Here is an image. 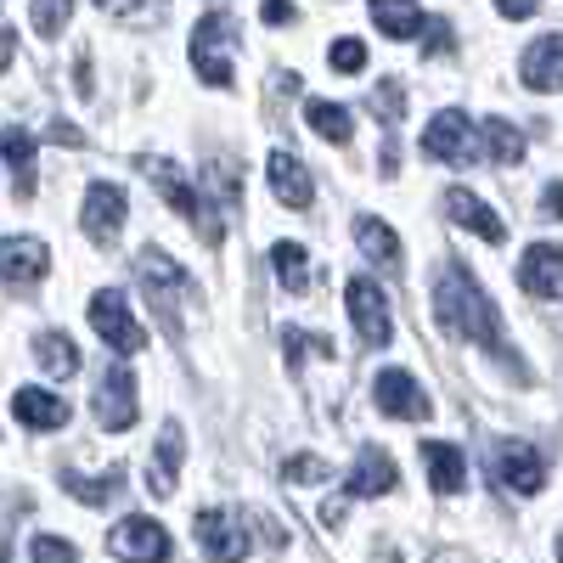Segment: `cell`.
<instances>
[{"instance_id":"6da1fadb","label":"cell","mask_w":563,"mask_h":563,"mask_svg":"<svg viewBox=\"0 0 563 563\" xmlns=\"http://www.w3.org/2000/svg\"><path fill=\"white\" fill-rule=\"evenodd\" d=\"M434 321L445 327L451 339L501 350V316H496V305L479 294V282L467 276L462 265H445L434 276Z\"/></svg>"},{"instance_id":"7a4b0ae2","label":"cell","mask_w":563,"mask_h":563,"mask_svg":"<svg viewBox=\"0 0 563 563\" xmlns=\"http://www.w3.org/2000/svg\"><path fill=\"white\" fill-rule=\"evenodd\" d=\"M135 169H141V175H147V180L158 186V198H164L169 209H180L186 220L198 225V238H203V243H220V214H214V203H203V198H198V186L186 180V175H180L169 158L141 153V158H135Z\"/></svg>"},{"instance_id":"3957f363","label":"cell","mask_w":563,"mask_h":563,"mask_svg":"<svg viewBox=\"0 0 563 563\" xmlns=\"http://www.w3.org/2000/svg\"><path fill=\"white\" fill-rule=\"evenodd\" d=\"M422 153H429L434 164H451V169H467L479 158V130L474 119H467L462 108H445L429 119V130H422Z\"/></svg>"},{"instance_id":"277c9868","label":"cell","mask_w":563,"mask_h":563,"mask_svg":"<svg viewBox=\"0 0 563 563\" xmlns=\"http://www.w3.org/2000/svg\"><path fill=\"white\" fill-rule=\"evenodd\" d=\"M231 40H238V23H231L225 12H209L192 29V68L214 90H231Z\"/></svg>"},{"instance_id":"5b68a950","label":"cell","mask_w":563,"mask_h":563,"mask_svg":"<svg viewBox=\"0 0 563 563\" xmlns=\"http://www.w3.org/2000/svg\"><path fill=\"white\" fill-rule=\"evenodd\" d=\"M135 271H141V288H147V299H153V316L169 327V333H180V316H175V299L192 288L186 282V271L164 254V249H141V260H135Z\"/></svg>"},{"instance_id":"8992f818","label":"cell","mask_w":563,"mask_h":563,"mask_svg":"<svg viewBox=\"0 0 563 563\" xmlns=\"http://www.w3.org/2000/svg\"><path fill=\"white\" fill-rule=\"evenodd\" d=\"M344 310H350L355 333H361L366 344H389V333H395L389 294H384L372 276H350V282H344Z\"/></svg>"},{"instance_id":"52a82bcc","label":"cell","mask_w":563,"mask_h":563,"mask_svg":"<svg viewBox=\"0 0 563 563\" xmlns=\"http://www.w3.org/2000/svg\"><path fill=\"white\" fill-rule=\"evenodd\" d=\"M90 327H97V339L113 355H135L141 344H147V333L135 327V316H130V305H124L119 288H102L97 299H90Z\"/></svg>"},{"instance_id":"ba28073f","label":"cell","mask_w":563,"mask_h":563,"mask_svg":"<svg viewBox=\"0 0 563 563\" xmlns=\"http://www.w3.org/2000/svg\"><path fill=\"white\" fill-rule=\"evenodd\" d=\"M198 547L209 563H243L249 558V525L231 507H203L198 512Z\"/></svg>"},{"instance_id":"9c48e42d","label":"cell","mask_w":563,"mask_h":563,"mask_svg":"<svg viewBox=\"0 0 563 563\" xmlns=\"http://www.w3.org/2000/svg\"><path fill=\"white\" fill-rule=\"evenodd\" d=\"M496 479H501L512 496H536V490L547 485V462H541V451L525 445V440H501V445H496Z\"/></svg>"},{"instance_id":"30bf717a","label":"cell","mask_w":563,"mask_h":563,"mask_svg":"<svg viewBox=\"0 0 563 563\" xmlns=\"http://www.w3.org/2000/svg\"><path fill=\"white\" fill-rule=\"evenodd\" d=\"M372 400H378L384 417H400V422H422V417L434 411L429 395L417 389V378H411V372H400V366L378 372V384H372Z\"/></svg>"},{"instance_id":"8fae6325","label":"cell","mask_w":563,"mask_h":563,"mask_svg":"<svg viewBox=\"0 0 563 563\" xmlns=\"http://www.w3.org/2000/svg\"><path fill=\"white\" fill-rule=\"evenodd\" d=\"M108 547H113L124 563H169V552H175L169 530L153 525V519H124V525L108 536Z\"/></svg>"},{"instance_id":"7c38bea8","label":"cell","mask_w":563,"mask_h":563,"mask_svg":"<svg viewBox=\"0 0 563 563\" xmlns=\"http://www.w3.org/2000/svg\"><path fill=\"white\" fill-rule=\"evenodd\" d=\"M97 422L108 434H119V429L135 422V372H124V366L102 372V384H97Z\"/></svg>"},{"instance_id":"4fadbf2b","label":"cell","mask_w":563,"mask_h":563,"mask_svg":"<svg viewBox=\"0 0 563 563\" xmlns=\"http://www.w3.org/2000/svg\"><path fill=\"white\" fill-rule=\"evenodd\" d=\"M52 271V249L40 238H0V282H40Z\"/></svg>"},{"instance_id":"5bb4252c","label":"cell","mask_w":563,"mask_h":563,"mask_svg":"<svg viewBox=\"0 0 563 563\" xmlns=\"http://www.w3.org/2000/svg\"><path fill=\"white\" fill-rule=\"evenodd\" d=\"M79 225H85V238H113V231L124 225V192L119 186H108V180H97L85 192V209H79Z\"/></svg>"},{"instance_id":"9a60e30c","label":"cell","mask_w":563,"mask_h":563,"mask_svg":"<svg viewBox=\"0 0 563 563\" xmlns=\"http://www.w3.org/2000/svg\"><path fill=\"white\" fill-rule=\"evenodd\" d=\"M519 282L536 299H558V288H563V254H558V243H530L525 260H519Z\"/></svg>"},{"instance_id":"2e32d148","label":"cell","mask_w":563,"mask_h":563,"mask_svg":"<svg viewBox=\"0 0 563 563\" xmlns=\"http://www.w3.org/2000/svg\"><path fill=\"white\" fill-rule=\"evenodd\" d=\"M395 479H400L395 456H389V451H378V445H366V451H361V462H355V474L344 479V496H389V490H395Z\"/></svg>"},{"instance_id":"e0dca14e","label":"cell","mask_w":563,"mask_h":563,"mask_svg":"<svg viewBox=\"0 0 563 563\" xmlns=\"http://www.w3.org/2000/svg\"><path fill=\"white\" fill-rule=\"evenodd\" d=\"M445 214H451L456 225H467L474 238H485V243H501V238H507V225L496 220V209L479 203L474 192H467V186H451V192H445Z\"/></svg>"},{"instance_id":"ac0fdd59","label":"cell","mask_w":563,"mask_h":563,"mask_svg":"<svg viewBox=\"0 0 563 563\" xmlns=\"http://www.w3.org/2000/svg\"><path fill=\"white\" fill-rule=\"evenodd\" d=\"M265 169H271V192H276V203H288V209H310V169H305L288 147H276Z\"/></svg>"},{"instance_id":"d6986e66","label":"cell","mask_w":563,"mask_h":563,"mask_svg":"<svg viewBox=\"0 0 563 563\" xmlns=\"http://www.w3.org/2000/svg\"><path fill=\"white\" fill-rule=\"evenodd\" d=\"M180 445H186L180 422H164V434L153 445V474H147V490L153 496H175V485H180Z\"/></svg>"},{"instance_id":"ffe728a7","label":"cell","mask_w":563,"mask_h":563,"mask_svg":"<svg viewBox=\"0 0 563 563\" xmlns=\"http://www.w3.org/2000/svg\"><path fill=\"white\" fill-rule=\"evenodd\" d=\"M422 467H429V485H434L440 496H456V490L467 485V462H462V451L445 445V440H422Z\"/></svg>"},{"instance_id":"44dd1931","label":"cell","mask_w":563,"mask_h":563,"mask_svg":"<svg viewBox=\"0 0 563 563\" xmlns=\"http://www.w3.org/2000/svg\"><path fill=\"white\" fill-rule=\"evenodd\" d=\"M12 411H18L23 429H34V434H52V429H63V422H68V406L57 395H45V389H18L12 395Z\"/></svg>"},{"instance_id":"7402d4cb","label":"cell","mask_w":563,"mask_h":563,"mask_svg":"<svg viewBox=\"0 0 563 563\" xmlns=\"http://www.w3.org/2000/svg\"><path fill=\"white\" fill-rule=\"evenodd\" d=\"M355 243H361V254H366L372 265L400 271V238H395V225H389V220L361 214V220H355Z\"/></svg>"},{"instance_id":"603a6c76","label":"cell","mask_w":563,"mask_h":563,"mask_svg":"<svg viewBox=\"0 0 563 563\" xmlns=\"http://www.w3.org/2000/svg\"><path fill=\"white\" fill-rule=\"evenodd\" d=\"M63 490H68L74 501H85V507H108V501L124 490V467L113 462L108 474H74V467H68V474H63Z\"/></svg>"},{"instance_id":"cb8c5ba5","label":"cell","mask_w":563,"mask_h":563,"mask_svg":"<svg viewBox=\"0 0 563 563\" xmlns=\"http://www.w3.org/2000/svg\"><path fill=\"white\" fill-rule=\"evenodd\" d=\"M34 147H40V141L23 130V124H7V130H0V153H7V164H12V180H18V192L29 198L34 192Z\"/></svg>"},{"instance_id":"d4e9b609","label":"cell","mask_w":563,"mask_h":563,"mask_svg":"<svg viewBox=\"0 0 563 563\" xmlns=\"http://www.w3.org/2000/svg\"><path fill=\"white\" fill-rule=\"evenodd\" d=\"M558 52H563L558 34H541L530 52H525V85L541 90V97H552V90H558Z\"/></svg>"},{"instance_id":"484cf974","label":"cell","mask_w":563,"mask_h":563,"mask_svg":"<svg viewBox=\"0 0 563 563\" xmlns=\"http://www.w3.org/2000/svg\"><path fill=\"white\" fill-rule=\"evenodd\" d=\"M372 23L389 40H417L422 34V7L417 0H372Z\"/></svg>"},{"instance_id":"4316f807","label":"cell","mask_w":563,"mask_h":563,"mask_svg":"<svg viewBox=\"0 0 563 563\" xmlns=\"http://www.w3.org/2000/svg\"><path fill=\"white\" fill-rule=\"evenodd\" d=\"M34 361L52 372V378H74V372H79V344L68 333H40L34 339Z\"/></svg>"},{"instance_id":"83f0119b","label":"cell","mask_w":563,"mask_h":563,"mask_svg":"<svg viewBox=\"0 0 563 563\" xmlns=\"http://www.w3.org/2000/svg\"><path fill=\"white\" fill-rule=\"evenodd\" d=\"M305 119L316 135H327L333 147H350V135H355V119L339 108V102H305Z\"/></svg>"},{"instance_id":"f1b7e54d","label":"cell","mask_w":563,"mask_h":563,"mask_svg":"<svg viewBox=\"0 0 563 563\" xmlns=\"http://www.w3.org/2000/svg\"><path fill=\"white\" fill-rule=\"evenodd\" d=\"M485 153H490L496 164H519V158H525V135L512 130L507 119H485Z\"/></svg>"},{"instance_id":"f546056e","label":"cell","mask_w":563,"mask_h":563,"mask_svg":"<svg viewBox=\"0 0 563 563\" xmlns=\"http://www.w3.org/2000/svg\"><path fill=\"white\" fill-rule=\"evenodd\" d=\"M271 265H276V276H282V288H305V282H310V260H305V249H294V243H276V249H271Z\"/></svg>"},{"instance_id":"4dcf8cb0","label":"cell","mask_w":563,"mask_h":563,"mask_svg":"<svg viewBox=\"0 0 563 563\" xmlns=\"http://www.w3.org/2000/svg\"><path fill=\"white\" fill-rule=\"evenodd\" d=\"M34 34L40 40H57L63 29H68V0H34Z\"/></svg>"},{"instance_id":"1f68e13d","label":"cell","mask_w":563,"mask_h":563,"mask_svg":"<svg viewBox=\"0 0 563 563\" xmlns=\"http://www.w3.org/2000/svg\"><path fill=\"white\" fill-rule=\"evenodd\" d=\"M372 113H378L384 124H395V119L406 113V85H400V79H384L378 90H372Z\"/></svg>"},{"instance_id":"d6a6232c","label":"cell","mask_w":563,"mask_h":563,"mask_svg":"<svg viewBox=\"0 0 563 563\" xmlns=\"http://www.w3.org/2000/svg\"><path fill=\"white\" fill-rule=\"evenodd\" d=\"M282 479H288V485H321V479H333V467H327L321 456H288Z\"/></svg>"},{"instance_id":"836d02e7","label":"cell","mask_w":563,"mask_h":563,"mask_svg":"<svg viewBox=\"0 0 563 563\" xmlns=\"http://www.w3.org/2000/svg\"><path fill=\"white\" fill-rule=\"evenodd\" d=\"M29 558H34V563H79V552H74V541H57V536H34V547H29Z\"/></svg>"},{"instance_id":"e575fe53","label":"cell","mask_w":563,"mask_h":563,"mask_svg":"<svg viewBox=\"0 0 563 563\" xmlns=\"http://www.w3.org/2000/svg\"><path fill=\"white\" fill-rule=\"evenodd\" d=\"M327 63H333L339 74H361L366 68V45L361 40H333V57H327Z\"/></svg>"},{"instance_id":"d590c367","label":"cell","mask_w":563,"mask_h":563,"mask_svg":"<svg viewBox=\"0 0 563 563\" xmlns=\"http://www.w3.org/2000/svg\"><path fill=\"white\" fill-rule=\"evenodd\" d=\"M271 29H282V23H294V7H288V0H265V12H260Z\"/></svg>"},{"instance_id":"8d00e7d4","label":"cell","mask_w":563,"mask_h":563,"mask_svg":"<svg viewBox=\"0 0 563 563\" xmlns=\"http://www.w3.org/2000/svg\"><path fill=\"white\" fill-rule=\"evenodd\" d=\"M344 501H350V496H333V501L321 507V525H327V530H339V525H344V512H350Z\"/></svg>"},{"instance_id":"74e56055","label":"cell","mask_w":563,"mask_h":563,"mask_svg":"<svg viewBox=\"0 0 563 563\" xmlns=\"http://www.w3.org/2000/svg\"><path fill=\"white\" fill-rule=\"evenodd\" d=\"M496 7H501L507 18H536V12H541V0H496Z\"/></svg>"},{"instance_id":"f35d334b","label":"cell","mask_w":563,"mask_h":563,"mask_svg":"<svg viewBox=\"0 0 563 563\" xmlns=\"http://www.w3.org/2000/svg\"><path fill=\"white\" fill-rule=\"evenodd\" d=\"M12 52H18V34H12V29H0V74H7Z\"/></svg>"},{"instance_id":"ab89813d","label":"cell","mask_w":563,"mask_h":563,"mask_svg":"<svg viewBox=\"0 0 563 563\" xmlns=\"http://www.w3.org/2000/svg\"><path fill=\"white\" fill-rule=\"evenodd\" d=\"M97 7H102V12H135L141 0H97Z\"/></svg>"},{"instance_id":"60d3db41","label":"cell","mask_w":563,"mask_h":563,"mask_svg":"<svg viewBox=\"0 0 563 563\" xmlns=\"http://www.w3.org/2000/svg\"><path fill=\"white\" fill-rule=\"evenodd\" d=\"M0 563H12V558H7V541H0Z\"/></svg>"},{"instance_id":"b9f144b4","label":"cell","mask_w":563,"mask_h":563,"mask_svg":"<svg viewBox=\"0 0 563 563\" xmlns=\"http://www.w3.org/2000/svg\"><path fill=\"white\" fill-rule=\"evenodd\" d=\"M429 563H456V558H429Z\"/></svg>"}]
</instances>
